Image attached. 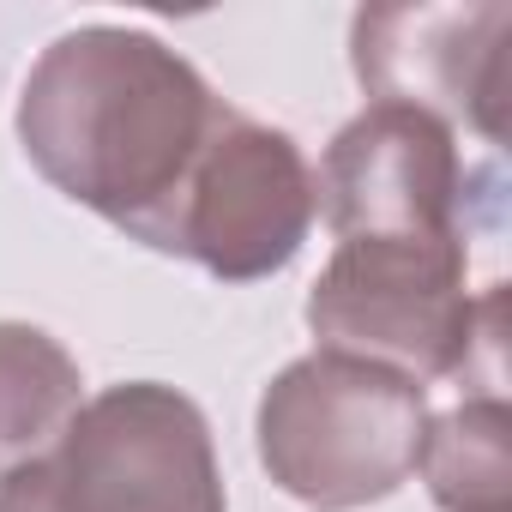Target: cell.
Returning <instances> with one entry per match:
<instances>
[{"label": "cell", "mask_w": 512, "mask_h": 512, "mask_svg": "<svg viewBox=\"0 0 512 512\" xmlns=\"http://www.w3.org/2000/svg\"><path fill=\"white\" fill-rule=\"evenodd\" d=\"M512 416L500 392L464 398L446 416H428L422 434V482L440 512H512Z\"/></svg>", "instance_id": "9c48e42d"}, {"label": "cell", "mask_w": 512, "mask_h": 512, "mask_svg": "<svg viewBox=\"0 0 512 512\" xmlns=\"http://www.w3.org/2000/svg\"><path fill=\"white\" fill-rule=\"evenodd\" d=\"M308 332L320 350L380 362L416 386L464 374L476 350L500 344V284L470 296L464 235H362L338 241L308 290Z\"/></svg>", "instance_id": "3957f363"}, {"label": "cell", "mask_w": 512, "mask_h": 512, "mask_svg": "<svg viewBox=\"0 0 512 512\" xmlns=\"http://www.w3.org/2000/svg\"><path fill=\"white\" fill-rule=\"evenodd\" d=\"M223 109L229 103L205 85V73L151 31L79 25L37 55L13 127L55 193L157 253V235Z\"/></svg>", "instance_id": "6da1fadb"}, {"label": "cell", "mask_w": 512, "mask_h": 512, "mask_svg": "<svg viewBox=\"0 0 512 512\" xmlns=\"http://www.w3.org/2000/svg\"><path fill=\"white\" fill-rule=\"evenodd\" d=\"M314 217L320 199L302 145L284 127L223 109L157 235V253L193 260L223 284H260L302 253Z\"/></svg>", "instance_id": "5b68a950"}, {"label": "cell", "mask_w": 512, "mask_h": 512, "mask_svg": "<svg viewBox=\"0 0 512 512\" xmlns=\"http://www.w3.org/2000/svg\"><path fill=\"white\" fill-rule=\"evenodd\" d=\"M506 31L512 7H362L350 25V61L374 103L422 109L446 127H476L500 145L506 121Z\"/></svg>", "instance_id": "52a82bcc"}, {"label": "cell", "mask_w": 512, "mask_h": 512, "mask_svg": "<svg viewBox=\"0 0 512 512\" xmlns=\"http://www.w3.org/2000/svg\"><path fill=\"white\" fill-rule=\"evenodd\" d=\"M223 470L205 410L163 386L127 380L79 404L61 440L0 476V512H223Z\"/></svg>", "instance_id": "277c9868"}, {"label": "cell", "mask_w": 512, "mask_h": 512, "mask_svg": "<svg viewBox=\"0 0 512 512\" xmlns=\"http://www.w3.org/2000/svg\"><path fill=\"white\" fill-rule=\"evenodd\" d=\"M85 380L61 338L25 320H0V476L43 458L79 416Z\"/></svg>", "instance_id": "ba28073f"}, {"label": "cell", "mask_w": 512, "mask_h": 512, "mask_svg": "<svg viewBox=\"0 0 512 512\" xmlns=\"http://www.w3.org/2000/svg\"><path fill=\"white\" fill-rule=\"evenodd\" d=\"M422 434L428 386L338 350L290 362L253 416L266 476L314 512H356L398 494L416 476Z\"/></svg>", "instance_id": "7a4b0ae2"}, {"label": "cell", "mask_w": 512, "mask_h": 512, "mask_svg": "<svg viewBox=\"0 0 512 512\" xmlns=\"http://www.w3.org/2000/svg\"><path fill=\"white\" fill-rule=\"evenodd\" d=\"M464 157L446 121L368 103L338 127L314 169V199L338 241L362 235H464Z\"/></svg>", "instance_id": "8992f818"}]
</instances>
